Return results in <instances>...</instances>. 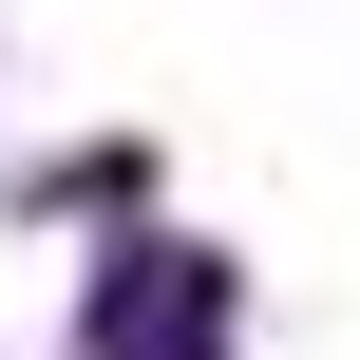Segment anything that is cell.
<instances>
[{
    "mask_svg": "<svg viewBox=\"0 0 360 360\" xmlns=\"http://www.w3.org/2000/svg\"><path fill=\"white\" fill-rule=\"evenodd\" d=\"M209 266H114V304H95V360H209Z\"/></svg>",
    "mask_w": 360,
    "mask_h": 360,
    "instance_id": "6da1fadb",
    "label": "cell"
}]
</instances>
